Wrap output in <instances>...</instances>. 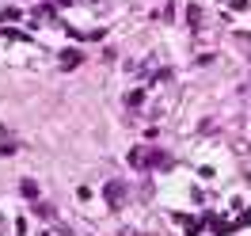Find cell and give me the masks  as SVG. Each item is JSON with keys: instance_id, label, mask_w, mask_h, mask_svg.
I'll list each match as a JSON object with an SVG mask.
<instances>
[{"instance_id": "cell-2", "label": "cell", "mask_w": 251, "mask_h": 236, "mask_svg": "<svg viewBox=\"0 0 251 236\" xmlns=\"http://www.w3.org/2000/svg\"><path fill=\"white\" fill-rule=\"evenodd\" d=\"M205 225H209V229H213V233H217V236H228V233H232V229H236V225H228V221H221V217H209V221H205Z\"/></svg>"}, {"instance_id": "cell-5", "label": "cell", "mask_w": 251, "mask_h": 236, "mask_svg": "<svg viewBox=\"0 0 251 236\" xmlns=\"http://www.w3.org/2000/svg\"><path fill=\"white\" fill-rule=\"evenodd\" d=\"M23 194H27V198H38V187H34L31 179H23Z\"/></svg>"}, {"instance_id": "cell-6", "label": "cell", "mask_w": 251, "mask_h": 236, "mask_svg": "<svg viewBox=\"0 0 251 236\" xmlns=\"http://www.w3.org/2000/svg\"><path fill=\"white\" fill-rule=\"evenodd\" d=\"M228 4H232L236 12H244V8H248V0H228Z\"/></svg>"}, {"instance_id": "cell-4", "label": "cell", "mask_w": 251, "mask_h": 236, "mask_svg": "<svg viewBox=\"0 0 251 236\" xmlns=\"http://www.w3.org/2000/svg\"><path fill=\"white\" fill-rule=\"evenodd\" d=\"M61 65H65V69L80 65V53H76V50H65V53H61Z\"/></svg>"}, {"instance_id": "cell-1", "label": "cell", "mask_w": 251, "mask_h": 236, "mask_svg": "<svg viewBox=\"0 0 251 236\" xmlns=\"http://www.w3.org/2000/svg\"><path fill=\"white\" fill-rule=\"evenodd\" d=\"M103 194H107V202L114 206V210H122V206H126V183H118V179H114V183H107V190H103Z\"/></svg>"}, {"instance_id": "cell-3", "label": "cell", "mask_w": 251, "mask_h": 236, "mask_svg": "<svg viewBox=\"0 0 251 236\" xmlns=\"http://www.w3.org/2000/svg\"><path fill=\"white\" fill-rule=\"evenodd\" d=\"M175 221H179V225H183L187 233H194V236L202 233V225H198V221H194V217H183V213H179V217H175Z\"/></svg>"}]
</instances>
